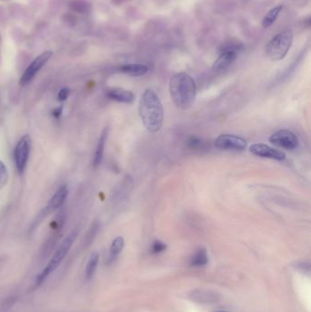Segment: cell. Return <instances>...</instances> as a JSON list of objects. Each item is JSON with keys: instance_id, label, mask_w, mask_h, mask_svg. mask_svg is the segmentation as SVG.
Instances as JSON below:
<instances>
[{"instance_id": "6da1fadb", "label": "cell", "mask_w": 311, "mask_h": 312, "mask_svg": "<svg viewBox=\"0 0 311 312\" xmlns=\"http://www.w3.org/2000/svg\"><path fill=\"white\" fill-rule=\"evenodd\" d=\"M139 114L144 127L157 133L163 123V108L159 97L152 89H146L139 102Z\"/></svg>"}, {"instance_id": "7a4b0ae2", "label": "cell", "mask_w": 311, "mask_h": 312, "mask_svg": "<svg viewBox=\"0 0 311 312\" xmlns=\"http://www.w3.org/2000/svg\"><path fill=\"white\" fill-rule=\"evenodd\" d=\"M169 91L172 101L181 110H188L196 101V82L187 73L179 72L174 75L170 80Z\"/></svg>"}, {"instance_id": "3957f363", "label": "cell", "mask_w": 311, "mask_h": 312, "mask_svg": "<svg viewBox=\"0 0 311 312\" xmlns=\"http://www.w3.org/2000/svg\"><path fill=\"white\" fill-rule=\"evenodd\" d=\"M293 42V32L291 30H284L279 32L271 39L266 46L265 51L271 61L283 60L289 51Z\"/></svg>"}, {"instance_id": "277c9868", "label": "cell", "mask_w": 311, "mask_h": 312, "mask_svg": "<svg viewBox=\"0 0 311 312\" xmlns=\"http://www.w3.org/2000/svg\"><path fill=\"white\" fill-rule=\"evenodd\" d=\"M77 237H78V230H73L62 241V243L57 249V251L55 252L54 256L50 259L47 267L36 278V285L40 286L42 284L43 281L48 277V275L54 271L55 269L58 267V266L61 264V261L66 257L71 245L74 243L75 239L77 238Z\"/></svg>"}, {"instance_id": "5b68a950", "label": "cell", "mask_w": 311, "mask_h": 312, "mask_svg": "<svg viewBox=\"0 0 311 312\" xmlns=\"http://www.w3.org/2000/svg\"><path fill=\"white\" fill-rule=\"evenodd\" d=\"M30 147H31V139L27 134L21 137L16 145V148L14 151V160H15L16 168L20 174H22L27 167Z\"/></svg>"}, {"instance_id": "8992f818", "label": "cell", "mask_w": 311, "mask_h": 312, "mask_svg": "<svg viewBox=\"0 0 311 312\" xmlns=\"http://www.w3.org/2000/svg\"><path fill=\"white\" fill-rule=\"evenodd\" d=\"M269 142L277 147L289 151L297 149L298 147V137L289 130H279L274 133L269 137Z\"/></svg>"}, {"instance_id": "52a82bcc", "label": "cell", "mask_w": 311, "mask_h": 312, "mask_svg": "<svg viewBox=\"0 0 311 312\" xmlns=\"http://www.w3.org/2000/svg\"><path fill=\"white\" fill-rule=\"evenodd\" d=\"M51 56H52L51 51H45L41 53L40 56H38L34 61L30 63V65L27 67L25 72L21 76V81H20L21 86H26L28 83H30L37 73L43 68L44 65H46L47 61H49Z\"/></svg>"}, {"instance_id": "ba28073f", "label": "cell", "mask_w": 311, "mask_h": 312, "mask_svg": "<svg viewBox=\"0 0 311 312\" xmlns=\"http://www.w3.org/2000/svg\"><path fill=\"white\" fill-rule=\"evenodd\" d=\"M215 146L217 149L222 151H244L247 146L246 141L242 137L234 134H222L218 136L215 141Z\"/></svg>"}, {"instance_id": "9c48e42d", "label": "cell", "mask_w": 311, "mask_h": 312, "mask_svg": "<svg viewBox=\"0 0 311 312\" xmlns=\"http://www.w3.org/2000/svg\"><path fill=\"white\" fill-rule=\"evenodd\" d=\"M249 152L253 156L262 157V158H268V159H273L277 161H284L286 159V155L282 151L275 149L265 143L252 144L249 147Z\"/></svg>"}, {"instance_id": "30bf717a", "label": "cell", "mask_w": 311, "mask_h": 312, "mask_svg": "<svg viewBox=\"0 0 311 312\" xmlns=\"http://www.w3.org/2000/svg\"><path fill=\"white\" fill-rule=\"evenodd\" d=\"M189 298L191 300L201 303V304H210L219 300V295L217 292L206 290H196L190 293Z\"/></svg>"}, {"instance_id": "8fae6325", "label": "cell", "mask_w": 311, "mask_h": 312, "mask_svg": "<svg viewBox=\"0 0 311 312\" xmlns=\"http://www.w3.org/2000/svg\"><path fill=\"white\" fill-rule=\"evenodd\" d=\"M68 187L66 185H62L56 191L53 197H51L46 206V212L51 213L59 209L62 204H64L66 198L68 197Z\"/></svg>"}, {"instance_id": "7c38bea8", "label": "cell", "mask_w": 311, "mask_h": 312, "mask_svg": "<svg viewBox=\"0 0 311 312\" xmlns=\"http://www.w3.org/2000/svg\"><path fill=\"white\" fill-rule=\"evenodd\" d=\"M106 95L109 99L117 102H120V103L130 104L134 101L133 93L132 91H129V90L123 89H110L107 90Z\"/></svg>"}, {"instance_id": "4fadbf2b", "label": "cell", "mask_w": 311, "mask_h": 312, "mask_svg": "<svg viewBox=\"0 0 311 312\" xmlns=\"http://www.w3.org/2000/svg\"><path fill=\"white\" fill-rule=\"evenodd\" d=\"M237 52L235 51H222V53L217 58L213 64L214 71H221L230 66L236 61Z\"/></svg>"}, {"instance_id": "5bb4252c", "label": "cell", "mask_w": 311, "mask_h": 312, "mask_svg": "<svg viewBox=\"0 0 311 312\" xmlns=\"http://www.w3.org/2000/svg\"><path fill=\"white\" fill-rule=\"evenodd\" d=\"M108 134L109 128L106 127L102 131L101 137L99 139L97 147H96V150H95L94 156H93V166H94V168H97L102 163L103 155H104V149H105V144H106L107 138H108Z\"/></svg>"}, {"instance_id": "9a60e30c", "label": "cell", "mask_w": 311, "mask_h": 312, "mask_svg": "<svg viewBox=\"0 0 311 312\" xmlns=\"http://www.w3.org/2000/svg\"><path fill=\"white\" fill-rule=\"evenodd\" d=\"M148 67L144 64L133 63V64H125L122 65L119 70L123 74L129 75L131 77H141L142 75L146 74L148 72Z\"/></svg>"}, {"instance_id": "2e32d148", "label": "cell", "mask_w": 311, "mask_h": 312, "mask_svg": "<svg viewBox=\"0 0 311 312\" xmlns=\"http://www.w3.org/2000/svg\"><path fill=\"white\" fill-rule=\"evenodd\" d=\"M282 8H283V6L278 5L277 7H273L267 12V14L265 16L264 20L262 22V25L265 28L270 27L271 25L276 21L278 15L281 12Z\"/></svg>"}, {"instance_id": "e0dca14e", "label": "cell", "mask_w": 311, "mask_h": 312, "mask_svg": "<svg viewBox=\"0 0 311 312\" xmlns=\"http://www.w3.org/2000/svg\"><path fill=\"white\" fill-rule=\"evenodd\" d=\"M100 260V255L97 251L93 252L90 257L89 258L88 264L86 267V277L87 278H91L94 275L96 268L99 264Z\"/></svg>"}, {"instance_id": "ac0fdd59", "label": "cell", "mask_w": 311, "mask_h": 312, "mask_svg": "<svg viewBox=\"0 0 311 312\" xmlns=\"http://www.w3.org/2000/svg\"><path fill=\"white\" fill-rule=\"evenodd\" d=\"M208 262V257H207V253L205 251V249H199L198 251L196 252V254L193 256L192 260H191V264L195 267H201L207 264Z\"/></svg>"}, {"instance_id": "d6986e66", "label": "cell", "mask_w": 311, "mask_h": 312, "mask_svg": "<svg viewBox=\"0 0 311 312\" xmlns=\"http://www.w3.org/2000/svg\"><path fill=\"white\" fill-rule=\"evenodd\" d=\"M124 246V239L122 237H118L116 238L111 245V249H110V258L111 259L115 258L121 252L122 248Z\"/></svg>"}, {"instance_id": "ffe728a7", "label": "cell", "mask_w": 311, "mask_h": 312, "mask_svg": "<svg viewBox=\"0 0 311 312\" xmlns=\"http://www.w3.org/2000/svg\"><path fill=\"white\" fill-rule=\"evenodd\" d=\"M8 181V172L3 162L0 161V189L7 184Z\"/></svg>"}, {"instance_id": "44dd1931", "label": "cell", "mask_w": 311, "mask_h": 312, "mask_svg": "<svg viewBox=\"0 0 311 312\" xmlns=\"http://www.w3.org/2000/svg\"><path fill=\"white\" fill-rule=\"evenodd\" d=\"M70 7L75 10V11H78V12H84L85 9L87 8V5L85 4L84 1H73L72 2V5H70Z\"/></svg>"}, {"instance_id": "7402d4cb", "label": "cell", "mask_w": 311, "mask_h": 312, "mask_svg": "<svg viewBox=\"0 0 311 312\" xmlns=\"http://www.w3.org/2000/svg\"><path fill=\"white\" fill-rule=\"evenodd\" d=\"M165 249H166V245L163 244L162 242L158 241V240L156 241V242L153 244V246H152V251H153V253H155V254L161 253V252L165 250Z\"/></svg>"}, {"instance_id": "603a6c76", "label": "cell", "mask_w": 311, "mask_h": 312, "mask_svg": "<svg viewBox=\"0 0 311 312\" xmlns=\"http://www.w3.org/2000/svg\"><path fill=\"white\" fill-rule=\"evenodd\" d=\"M69 93H70V90H69L68 88L61 89V90H60V92H59V94H58L59 101L63 102V101L67 100L68 98V96H69Z\"/></svg>"}, {"instance_id": "cb8c5ba5", "label": "cell", "mask_w": 311, "mask_h": 312, "mask_svg": "<svg viewBox=\"0 0 311 312\" xmlns=\"http://www.w3.org/2000/svg\"><path fill=\"white\" fill-rule=\"evenodd\" d=\"M61 113H62V107H58V108L55 109L54 111H52V114L54 116L56 119H58V118H60L61 115Z\"/></svg>"}, {"instance_id": "d4e9b609", "label": "cell", "mask_w": 311, "mask_h": 312, "mask_svg": "<svg viewBox=\"0 0 311 312\" xmlns=\"http://www.w3.org/2000/svg\"><path fill=\"white\" fill-rule=\"evenodd\" d=\"M115 1H118V2H122L123 0H115Z\"/></svg>"}, {"instance_id": "484cf974", "label": "cell", "mask_w": 311, "mask_h": 312, "mask_svg": "<svg viewBox=\"0 0 311 312\" xmlns=\"http://www.w3.org/2000/svg\"></svg>"}]
</instances>
